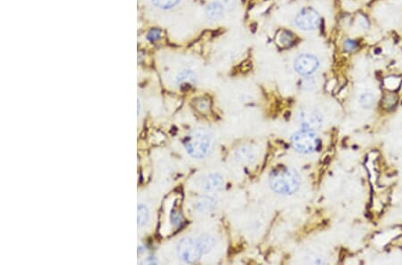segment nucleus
I'll return each mask as SVG.
<instances>
[{
  "mask_svg": "<svg viewBox=\"0 0 402 265\" xmlns=\"http://www.w3.org/2000/svg\"><path fill=\"white\" fill-rule=\"evenodd\" d=\"M195 107L200 111L201 113H205L209 109V103L203 98L196 99L195 100Z\"/></svg>",
  "mask_w": 402,
  "mask_h": 265,
  "instance_id": "obj_18",
  "label": "nucleus"
},
{
  "mask_svg": "<svg viewBox=\"0 0 402 265\" xmlns=\"http://www.w3.org/2000/svg\"><path fill=\"white\" fill-rule=\"evenodd\" d=\"M171 220H172V223L174 224V225H177V224H179L180 222H181V215L180 213H178V212H175V211H173L172 212V218H171Z\"/></svg>",
  "mask_w": 402,
  "mask_h": 265,
  "instance_id": "obj_22",
  "label": "nucleus"
},
{
  "mask_svg": "<svg viewBox=\"0 0 402 265\" xmlns=\"http://www.w3.org/2000/svg\"><path fill=\"white\" fill-rule=\"evenodd\" d=\"M299 174L292 169L281 168L271 173L269 185L274 192L281 195H292L300 187Z\"/></svg>",
  "mask_w": 402,
  "mask_h": 265,
  "instance_id": "obj_1",
  "label": "nucleus"
},
{
  "mask_svg": "<svg viewBox=\"0 0 402 265\" xmlns=\"http://www.w3.org/2000/svg\"><path fill=\"white\" fill-rule=\"evenodd\" d=\"M198 241H199V246H200L203 254L209 252L215 247V239L208 235L201 236L198 239Z\"/></svg>",
  "mask_w": 402,
  "mask_h": 265,
  "instance_id": "obj_13",
  "label": "nucleus"
},
{
  "mask_svg": "<svg viewBox=\"0 0 402 265\" xmlns=\"http://www.w3.org/2000/svg\"><path fill=\"white\" fill-rule=\"evenodd\" d=\"M292 144L293 148L298 152L311 154L319 149L320 140L315 132L303 129L292 136Z\"/></svg>",
  "mask_w": 402,
  "mask_h": 265,
  "instance_id": "obj_3",
  "label": "nucleus"
},
{
  "mask_svg": "<svg viewBox=\"0 0 402 265\" xmlns=\"http://www.w3.org/2000/svg\"><path fill=\"white\" fill-rule=\"evenodd\" d=\"M223 5L227 8L231 9L234 7L235 4V0H223Z\"/></svg>",
  "mask_w": 402,
  "mask_h": 265,
  "instance_id": "obj_23",
  "label": "nucleus"
},
{
  "mask_svg": "<svg viewBox=\"0 0 402 265\" xmlns=\"http://www.w3.org/2000/svg\"><path fill=\"white\" fill-rule=\"evenodd\" d=\"M319 66V59L310 54L299 56L294 62V70L297 73L304 77L312 75Z\"/></svg>",
  "mask_w": 402,
  "mask_h": 265,
  "instance_id": "obj_6",
  "label": "nucleus"
},
{
  "mask_svg": "<svg viewBox=\"0 0 402 265\" xmlns=\"http://www.w3.org/2000/svg\"><path fill=\"white\" fill-rule=\"evenodd\" d=\"M160 37V31L159 30H151L149 34H148V39L151 41H155V40H159Z\"/></svg>",
  "mask_w": 402,
  "mask_h": 265,
  "instance_id": "obj_20",
  "label": "nucleus"
},
{
  "mask_svg": "<svg viewBox=\"0 0 402 265\" xmlns=\"http://www.w3.org/2000/svg\"><path fill=\"white\" fill-rule=\"evenodd\" d=\"M293 40L292 35L289 31H282L279 36V41L283 46H288L291 44Z\"/></svg>",
  "mask_w": 402,
  "mask_h": 265,
  "instance_id": "obj_17",
  "label": "nucleus"
},
{
  "mask_svg": "<svg viewBox=\"0 0 402 265\" xmlns=\"http://www.w3.org/2000/svg\"><path fill=\"white\" fill-rule=\"evenodd\" d=\"M314 86L315 81L311 78H307L306 80L302 81V88H304V89H307V90L312 89V88H314Z\"/></svg>",
  "mask_w": 402,
  "mask_h": 265,
  "instance_id": "obj_19",
  "label": "nucleus"
},
{
  "mask_svg": "<svg viewBox=\"0 0 402 265\" xmlns=\"http://www.w3.org/2000/svg\"><path fill=\"white\" fill-rule=\"evenodd\" d=\"M137 224L139 227H142V226L146 224L148 219H149V212L144 205L140 204L137 208Z\"/></svg>",
  "mask_w": 402,
  "mask_h": 265,
  "instance_id": "obj_14",
  "label": "nucleus"
},
{
  "mask_svg": "<svg viewBox=\"0 0 402 265\" xmlns=\"http://www.w3.org/2000/svg\"><path fill=\"white\" fill-rule=\"evenodd\" d=\"M183 144L189 155L195 158H202L212 148V137L203 130H196L188 135Z\"/></svg>",
  "mask_w": 402,
  "mask_h": 265,
  "instance_id": "obj_2",
  "label": "nucleus"
},
{
  "mask_svg": "<svg viewBox=\"0 0 402 265\" xmlns=\"http://www.w3.org/2000/svg\"><path fill=\"white\" fill-rule=\"evenodd\" d=\"M177 254L182 261L188 264H194L199 261L203 252L199 246L198 239L184 238L181 239L177 245Z\"/></svg>",
  "mask_w": 402,
  "mask_h": 265,
  "instance_id": "obj_4",
  "label": "nucleus"
},
{
  "mask_svg": "<svg viewBox=\"0 0 402 265\" xmlns=\"http://www.w3.org/2000/svg\"><path fill=\"white\" fill-rule=\"evenodd\" d=\"M235 159L241 164H251L256 160L254 151L248 146H242L237 149L235 154Z\"/></svg>",
  "mask_w": 402,
  "mask_h": 265,
  "instance_id": "obj_9",
  "label": "nucleus"
},
{
  "mask_svg": "<svg viewBox=\"0 0 402 265\" xmlns=\"http://www.w3.org/2000/svg\"><path fill=\"white\" fill-rule=\"evenodd\" d=\"M225 181L224 178L217 173L209 174L206 177H204L200 183L201 189L206 191H217L224 188Z\"/></svg>",
  "mask_w": 402,
  "mask_h": 265,
  "instance_id": "obj_8",
  "label": "nucleus"
},
{
  "mask_svg": "<svg viewBox=\"0 0 402 265\" xmlns=\"http://www.w3.org/2000/svg\"><path fill=\"white\" fill-rule=\"evenodd\" d=\"M357 48V44L353 40H347L344 43V49L347 51H352Z\"/></svg>",
  "mask_w": 402,
  "mask_h": 265,
  "instance_id": "obj_21",
  "label": "nucleus"
},
{
  "mask_svg": "<svg viewBox=\"0 0 402 265\" xmlns=\"http://www.w3.org/2000/svg\"><path fill=\"white\" fill-rule=\"evenodd\" d=\"M137 106V114L138 115H139V114H140V109H141V101H140L139 99H138Z\"/></svg>",
  "mask_w": 402,
  "mask_h": 265,
  "instance_id": "obj_24",
  "label": "nucleus"
},
{
  "mask_svg": "<svg viewBox=\"0 0 402 265\" xmlns=\"http://www.w3.org/2000/svg\"><path fill=\"white\" fill-rule=\"evenodd\" d=\"M151 3L160 9H170L179 4L180 0H151Z\"/></svg>",
  "mask_w": 402,
  "mask_h": 265,
  "instance_id": "obj_15",
  "label": "nucleus"
},
{
  "mask_svg": "<svg viewBox=\"0 0 402 265\" xmlns=\"http://www.w3.org/2000/svg\"><path fill=\"white\" fill-rule=\"evenodd\" d=\"M376 97L370 92L364 93L360 97V103L365 108H370L374 106Z\"/></svg>",
  "mask_w": 402,
  "mask_h": 265,
  "instance_id": "obj_16",
  "label": "nucleus"
},
{
  "mask_svg": "<svg viewBox=\"0 0 402 265\" xmlns=\"http://www.w3.org/2000/svg\"><path fill=\"white\" fill-rule=\"evenodd\" d=\"M217 201L208 196H201L197 199L195 207L200 212H210L217 207Z\"/></svg>",
  "mask_w": 402,
  "mask_h": 265,
  "instance_id": "obj_10",
  "label": "nucleus"
},
{
  "mask_svg": "<svg viewBox=\"0 0 402 265\" xmlns=\"http://www.w3.org/2000/svg\"><path fill=\"white\" fill-rule=\"evenodd\" d=\"M196 75L191 71H184L180 73L176 78V83L180 86L192 85L196 83Z\"/></svg>",
  "mask_w": 402,
  "mask_h": 265,
  "instance_id": "obj_12",
  "label": "nucleus"
},
{
  "mask_svg": "<svg viewBox=\"0 0 402 265\" xmlns=\"http://www.w3.org/2000/svg\"><path fill=\"white\" fill-rule=\"evenodd\" d=\"M295 23L301 30L313 31L319 26L320 17L316 10L311 7H306L297 14Z\"/></svg>",
  "mask_w": 402,
  "mask_h": 265,
  "instance_id": "obj_5",
  "label": "nucleus"
},
{
  "mask_svg": "<svg viewBox=\"0 0 402 265\" xmlns=\"http://www.w3.org/2000/svg\"><path fill=\"white\" fill-rule=\"evenodd\" d=\"M225 13V6L219 2H214L208 5L206 9V14L209 20L217 21L221 19Z\"/></svg>",
  "mask_w": 402,
  "mask_h": 265,
  "instance_id": "obj_11",
  "label": "nucleus"
},
{
  "mask_svg": "<svg viewBox=\"0 0 402 265\" xmlns=\"http://www.w3.org/2000/svg\"><path fill=\"white\" fill-rule=\"evenodd\" d=\"M299 122L304 130L315 132L322 126V116L313 109H303L299 115Z\"/></svg>",
  "mask_w": 402,
  "mask_h": 265,
  "instance_id": "obj_7",
  "label": "nucleus"
}]
</instances>
